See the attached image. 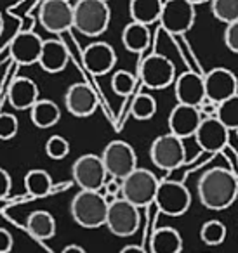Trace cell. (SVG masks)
<instances>
[{
	"instance_id": "1",
	"label": "cell",
	"mask_w": 238,
	"mask_h": 253,
	"mask_svg": "<svg viewBox=\"0 0 238 253\" xmlns=\"http://www.w3.org/2000/svg\"><path fill=\"white\" fill-rule=\"evenodd\" d=\"M198 200L209 210H226L238 196V179L226 169L214 167L202 173L198 180Z\"/></svg>"
},
{
	"instance_id": "2",
	"label": "cell",
	"mask_w": 238,
	"mask_h": 253,
	"mask_svg": "<svg viewBox=\"0 0 238 253\" xmlns=\"http://www.w3.org/2000/svg\"><path fill=\"white\" fill-rule=\"evenodd\" d=\"M110 203L101 191L80 189L71 200L70 211L73 220L84 229H98L106 224Z\"/></svg>"
},
{
	"instance_id": "3",
	"label": "cell",
	"mask_w": 238,
	"mask_h": 253,
	"mask_svg": "<svg viewBox=\"0 0 238 253\" xmlns=\"http://www.w3.org/2000/svg\"><path fill=\"white\" fill-rule=\"evenodd\" d=\"M112 11L105 0H80L73 7V28L85 37H99L108 30Z\"/></svg>"
},
{
	"instance_id": "4",
	"label": "cell",
	"mask_w": 238,
	"mask_h": 253,
	"mask_svg": "<svg viewBox=\"0 0 238 253\" xmlns=\"http://www.w3.org/2000/svg\"><path fill=\"white\" fill-rule=\"evenodd\" d=\"M158 186L160 182L153 172L137 167L125 179H122V198L136 205L137 208L148 207L155 203Z\"/></svg>"
},
{
	"instance_id": "5",
	"label": "cell",
	"mask_w": 238,
	"mask_h": 253,
	"mask_svg": "<svg viewBox=\"0 0 238 253\" xmlns=\"http://www.w3.org/2000/svg\"><path fill=\"white\" fill-rule=\"evenodd\" d=\"M150 158L157 169L171 172L182 165L186 158V146L181 137L171 132L158 135L150 146Z\"/></svg>"
},
{
	"instance_id": "6",
	"label": "cell",
	"mask_w": 238,
	"mask_h": 253,
	"mask_svg": "<svg viewBox=\"0 0 238 253\" xmlns=\"http://www.w3.org/2000/svg\"><path fill=\"white\" fill-rule=\"evenodd\" d=\"M141 224L139 208L123 198H117L110 203L106 215V227L119 238H129L136 234Z\"/></svg>"
},
{
	"instance_id": "7",
	"label": "cell",
	"mask_w": 238,
	"mask_h": 253,
	"mask_svg": "<svg viewBox=\"0 0 238 253\" xmlns=\"http://www.w3.org/2000/svg\"><path fill=\"white\" fill-rule=\"evenodd\" d=\"M103 163L110 177L125 179L130 172L137 169V156L134 148L125 141H112L103 149Z\"/></svg>"
},
{
	"instance_id": "8",
	"label": "cell",
	"mask_w": 238,
	"mask_h": 253,
	"mask_svg": "<svg viewBox=\"0 0 238 253\" xmlns=\"http://www.w3.org/2000/svg\"><path fill=\"white\" fill-rule=\"evenodd\" d=\"M195 4L189 0H164L160 26L171 35H182L195 25Z\"/></svg>"
},
{
	"instance_id": "9",
	"label": "cell",
	"mask_w": 238,
	"mask_h": 253,
	"mask_svg": "<svg viewBox=\"0 0 238 253\" xmlns=\"http://www.w3.org/2000/svg\"><path fill=\"white\" fill-rule=\"evenodd\" d=\"M71 175L80 189L84 191H101L106 182V172L103 158L98 155H82L75 160L71 167Z\"/></svg>"
},
{
	"instance_id": "10",
	"label": "cell",
	"mask_w": 238,
	"mask_h": 253,
	"mask_svg": "<svg viewBox=\"0 0 238 253\" xmlns=\"http://www.w3.org/2000/svg\"><path fill=\"white\" fill-rule=\"evenodd\" d=\"M155 205L167 217H181L189 210L191 194L184 184L176 180H164L158 186Z\"/></svg>"
},
{
	"instance_id": "11",
	"label": "cell",
	"mask_w": 238,
	"mask_h": 253,
	"mask_svg": "<svg viewBox=\"0 0 238 253\" xmlns=\"http://www.w3.org/2000/svg\"><path fill=\"white\" fill-rule=\"evenodd\" d=\"M139 78L144 87L151 88V90L167 88L176 82L174 63L162 54H151L141 63Z\"/></svg>"
},
{
	"instance_id": "12",
	"label": "cell",
	"mask_w": 238,
	"mask_h": 253,
	"mask_svg": "<svg viewBox=\"0 0 238 253\" xmlns=\"http://www.w3.org/2000/svg\"><path fill=\"white\" fill-rule=\"evenodd\" d=\"M39 19L47 32L64 33L73 28V7L68 0H42Z\"/></svg>"
},
{
	"instance_id": "13",
	"label": "cell",
	"mask_w": 238,
	"mask_h": 253,
	"mask_svg": "<svg viewBox=\"0 0 238 253\" xmlns=\"http://www.w3.org/2000/svg\"><path fill=\"white\" fill-rule=\"evenodd\" d=\"M193 137L198 148H202L203 151L217 153L226 148L228 139H230V128L217 116H207V118H202Z\"/></svg>"
},
{
	"instance_id": "14",
	"label": "cell",
	"mask_w": 238,
	"mask_h": 253,
	"mask_svg": "<svg viewBox=\"0 0 238 253\" xmlns=\"http://www.w3.org/2000/svg\"><path fill=\"white\" fill-rule=\"evenodd\" d=\"M205 82V95L216 104L230 99L231 95L238 94V78L233 71L226 68H212L209 73L203 77Z\"/></svg>"
},
{
	"instance_id": "15",
	"label": "cell",
	"mask_w": 238,
	"mask_h": 253,
	"mask_svg": "<svg viewBox=\"0 0 238 253\" xmlns=\"http://www.w3.org/2000/svg\"><path fill=\"white\" fill-rule=\"evenodd\" d=\"M44 40L33 32H21L12 39L9 45L12 61H16L21 66H32L37 64L42 54Z\"/></svg>"
},
{
	"instance_id": "16",
	"label": "cell",
	"mask_w": 238,
	"mask_h": 253,
	"mask_svg": "<svg viewBox=\"0 0 238 253\" xmlns=\"http://www.w3.org/2000/svg\"><path fill=\"white\" fill-rule=\"evenodd\" d=\"M64 106L68 113L77 118H87L98 109V97L87 84H73L64 94Z\"/></svg>"
},
{
	"instance_id": "17",
	"label": "cell",
	"mask_w": 238,
	"mask_h": 253,
	"mask_svg": "<svg viewBox=\"0 0 238 253\" xmlns=\"http://www.w3.org/2000/svg\"><path fill=\"white\" fill-rule=\"evenodd\" d=\"M176 99L179 104L196 106L198 108L207 99L205 95V82L203 77L195 71H184L174 82Z\"/></svg>"
},
{
	"instance_id": "18",
	"label": "cell",
	"mask_w": 238,
	"mask_h": 253,
	"mask_svg": "<svg viewBox=\"0 0 238 253\" xmlns=\"http://www.w3.org/2000/svg\"><path fill=\"white\" fill-rule=\"evenodd\" d=\"M200 122H202V115H200L196 106L188 104H176L172 108L171 115H169V132L181 139L193 137L198 128Z\"/></svg>"
},
{
	"instance_id": "19",
	"label": "cell",
	"mask_w": 238,
	"mask_h": 253,
	"mask_svg": "<svg viewBox=\"0 0 238 253\" xmlns=\"http://www.w3.org/2000/svg\"><path fill=\"white\" fill-rule=\"evenodd\" d=\"M82 59H84V64L89 73L101 77V75H106L113 70V66L117 63V54L110 43L94 42L85 47Z\"/></svg>"
},
{
	"instance_id": "20",
	"label": "cell",
	"mask_w": 238,
	"mask_h": 253,
	"mask_svg": "<svg viewBox=\"0 0 238 253\" xmlns=\"http://www.w3.org/2000/svg\"><path fill=\"white\" fill-rule=\"evenodd\" d=\"M68 61H70V54L68 49L61 40H44L42 54H40L39 64L44 71L54 75L61 73V71L66 68Z\"/></svg>"
},
{
	"instance_id": "21",
	"label": "cell",
	"mask_w": 238,
	"mask_h": 253,
	"mask_svg": "<svg viewBox=\"0 0 238 253\" xmlns=\"http://www.w3.org/2000/svg\"><path fill=\"white\" fill-rule=\"evenodd\" d=\"M39 101V87L32 78L19 77L9 87V104L14 109H32Z\"/></svg>"
},
{
	"instance_id": "22",
	"label": "cell",
	"mask_w": 238,
	"mask_h": 253,
	"mask_svg": "<svg viewBox=\"0 0 238 253\" xmlns=\"http://www.w3.org/2000/svg\"><path fill=\"white\" fill-rule=\"evenodd\" d=\"M151 33L146 25L130 21L122 32V43L129 52L141 54L150 47Z\"/></svg>"
},
{
	"instance_id": "23",
	"label": "cell",
	"mask_w": 238,
	"mask_h": 253,
	"mask_svg": "<svg viewBox=\"0 0 238 253\" xmlns=\"http://www.w3.org/2000/svg\"><path fill=\"white\" fill-rule=\"evenodd\" d=\"M162 7H164V0H130L129 14L132 21L150 26L160 21Z\"/></svg>"
},
{
	"instance_id": "24",
	"label": "cell",
	"mask_w": 238,
	"mask_h": 253,
	"mask_svg": "<svg viewBox=\"0 0 238 253\" xmlns=\"http://www.w3.org/2000/svg\"><path fill=\"white\" fill-rule=\"evenodd\" d=\"M151 253H181L182 238L174 227H160L153 232L150 241Z\"/></svg>"
},
{
	"instance_id": "25",
	"label": "cell",
	"mask_w": 238,
	"mask_h": 253,
	"mask_svg": "<svg viewBox=\"0 0 238 253\" xmlns=\"http://www.w3.org/2000/svg\"><path fill=\"white\" fill-rule=\"evenodd\" d=\"M30 118L39 128H51L61 120V109L51 99H39L30 109Z\"/></svg>"
},
{
	"instance_id": "26",
	"label": "cell",
	"mask_w": 238,
	"mask_h": 253,
	"mask_svg": "<svg viewBox=\"0 0 238 253\" xmlns=\"http://www.w3.org/2000/svg\"><path fill=\"white\" fill-rule=\"evenodd\" d=\"M26 229L33 238L46 241V239L54 238V234H56V220L49 211L37 210L32 211L26 218Z\"/></svg>"
},
{
	"instance_id": "27",
	"label": "cell",
	"mask_w": 238,
	"mask_h": 253,
	"mask_svg": "<svg viewBox=\"0 0 238 253\" xmlns=\"http://www.w3.org/2000/svg\"><path fill=\"white\" fill-rule=\"evenodd\" d=\"M25 187L30 196L33 198H46L53 191V179L46 170H30L25 175Z\"/></svg>"
},
{
	"instance_id": "28",
	"label": "cell",
	"mask_w": 238,
	"mask_h": 253,
	"mask_svg": "<svg viewBox=\"0 0 238 253\" xmlns=\"http://www.w3.org/2000/svg\"><path fill=\"white\" fill-rule=\"evenodd\" d=\"M157 113V101L150 94H137L130 104V115L139 122L151 120Z\"/></svg>"
},
{
	"instance_id": "29",
	"label": "cell",
	"mask_w": 238,
	"mask_h": 253,
	"mask_svg": "<svg viewBox=\"0 0 238 253\" xmlns=\"http://www.w3.org/2000/svg\"><path fill=\"white\" fill-rule=\"evenodd\" d=\"M226 225L223 224L217 218H212V220H207L202 224V229H200V238L205 245L209 246H219L224 243L226 239Z\"/></svg>"
},
{
	"instance_id": "30",
	"label": "cell",
	"mask_w": 238,
	"mask_h": 253,
	"mask_svg": "<svg viewBox=\"0 0 238 253\" xmlns=\"http://www.w3.org/2000/svg\"><path fill=\"white\" fill-rule=\"evenodd\" d=\"M210 11L217 21L230 25L238 21V0H210Z\"/></svg>"
},
{
	"instance_id": "31",
	"label": "cell",
	"mask_w": 238,
	"mask_h": 253,
	"mask_svg": "<svg viewBox=\"0 0 238 253\" xmlns=\"http://www.w3.org/2000/svg\"><path fill=\"white\" fill-rule=\"evenodd\" d=\"M217 118L230 128L237 130L238 128V94L231 95L230 99L223 101L217 108Z\"/></svg>"
},
{
	"instance_id": "32",
	"label": "cell",
	"mask_w": 238,
	"mask_h": 253,
	"mask_svg": "<svg viewBox=\"0 0 238 253\" xmlns=\"http://www.w3.org/2000/svg\"><path fill=\"white\" fill-rule=\"evenodd\" d=\"M134 87H136V77L132 73L125 70H119L113 73L112 77V88L117 95H122V97H127V95L132 94Z\"/></svg>"
},
{
	"instance_id": "33",
	"label": "cell",
	"mask_w": 238,
	"mask_h": 253,
	"mask_svg": "<svg viewBox=\"0 0 238 253\" xmlns=\"http://www.w3.org/2000/svg\"><path fill=\"white\" fill-rule=\"evenodd\" d=\"M70 153V142L61 135H51L46 142V155L51 160H64Z\"/></svg>"
},
{
	"instance_id": "34",
	"label": "cell",
	"mask_w": 238,
	"mask_h": 253,
	"mask_svg": "<svg viewBox=\"0 0 238 253\" xmlns=\"http://www.w3.org/2000/svg\"><path fill=\"white\" fill-rule=\"evenodd\" d=\"M19 130V122L11 113L0 115V141H11L16 137Z\"/></svg>"
},
{
	"instance_id": "35",
	"label": "cell",
	"mask_w": 238,
	"mask_h": 253,
	"mask_svg": "<svg viewBox=\"0 0 238 253\" xmlns=\"http://www.w3.org/2000/svg\"><path fill=\"white\" fill-rule=\"evenodd\" d=\"M224 43L231 52L238 54V21H233L226 25L224 30Z\"/></svg>"
},
{
	"instance_id": "36",
	"label": "cell",
	"mask_w": 238,
	"mask_h": 253,
	"mask_svg": "<svg viewBox=\"0 0 238 253\" xmlns=\"http://www.w3.org/2000/svg\"><path fill=\"white\" fill-rule=\"evenodd\" d=\"M11 187H12L11 175H9L7 170H4L2 167H0V200H4V198L9 196Z\"/></svg>"
},
{
	"instance_id": "37",
	"label": "cell",
	"mask_w": 238,
	"mask_h": 253,
	"mask_svg": "<svg viewBox=\"0 0 238 253\" xmlns=\"http://www.w3.org/2000/svg\"><path fill=\"white\" fill-rule=\"evenodd\" d=\"M12 234L7 229H0V253H11L12 250Z\"/></svg>"
},
{
	"instance_id": "38",
	"label": "cell",
	"mask_w": 238,
	"mask_h": 253,
	"mask_svg": "<svg viewBox=\"0 0 238 253\" xmlns=\"http://www.w3.org/2000/svg\"><path fill=\"white\" fill-rule=\"evenodd\" d=\"M119 253H146V252H144V248H141V246H137V245H127V246H123Z\"/></svg>"
},
{
	"instance_id": "39",
	"label": "cell",
	"mask_w": 238,
	"mask_h": 253,
	"mask_svg": "<svg viewBox=\"0 0 238 253\" xmlns=\"http://www.w3.org/2000/svg\"><path fill=\"white\" fill-rule=\"evenodd\" d=\"M61 253H87V252H85L80 245H68V246H64Z\"/></svg>"
},
{
	"instance_id": "40",
	"label": "cell",
	"mask_w": 238,
	"mask_h": 253,
	"mask_svg": "<svg viewBox=\"0 0 238 253\" xmlns=\"http://www.w3.org/2000/svg\"><path fill=\"white\" fill-rule=\"evenodd\" d=\"M191 4H195V5H198V4H205V2H210V0H189Z\"/></svg>"
},
{
	"instance_id": "41",
	"label": "cell",
	"mask_w": 238,
	"mask_h": 253,
	"mask_svg": "<svg viewBox=\"0 0 238 253\" xmlns=\"http://www.w3.org/2000/svg\"><path fill=\"white\" fill-rule=\"evenodd\" d=\"M4 32V19H2V14H0V35Z\"/></svg>"
},
{
	"instance_id": "42",
	"label": "cell",
	"mask_w": 238,
	"mask_h": 253,
	"mask_svg": "<svg viewBox=\"0 0 238 253\" xmlns=\"http://www.w3.org/2000/svg\"><path fill=\"white\" fill-rule=\"evenodd\" d=\"M237 137H238V128H237Z\"/></svg>"
},
{
	"instance_id": "43",
	"label": "cell",
	"mask_w": 238,
	"mask_h": 253,
	"mask_svg": "<svg viewBox=\"0 0 238 253\" xmlns=\"http://www.w3.org/2000/svg\"><path fill=\"white\" fill-rule=\"evenodd\" d=\"M105 2H108V0H105Z\"/></svg>"
}]
</instances>
